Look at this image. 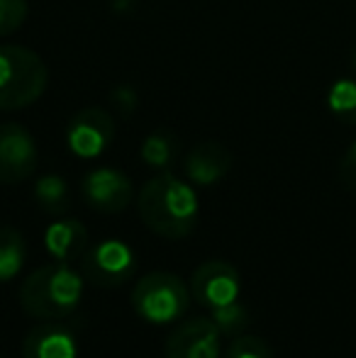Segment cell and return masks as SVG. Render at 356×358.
I'll use <instances>...</instances> for the list:
<instances>
[{
    "instance_id": "cell-1",
    "label": "cell",
    "mask_w": 356,
    "mask_h": 358,
    "mask_svg": "<svg viewBox=\"0 0 356 358\" xmlns=\"http://www.w3.org/2000/svg\"><path fill=\"white\" fill-rule=\"evenodd\" d=\"M137 208L144 224L164 239H183L198 224V195L169 171L144 183Z\"/></svg>"
},
{
    "instance_id": "cell-2",
    "label": "cell",
    "mask_w": 356,
    "mask_h": 358,
    "mask_svg": "<svg viewBox=\"0 0 356 358\" xmlns=\"http://www.w3.org/2000/svg\"><path fill=\"white\" fill-rule=\"evenodd\" d=\"M83 295V278L71 264L37 268L20 287V305L34 320H64L76 312Z\"/></svg>"
},
{
    "instance_id": "cell-3",
    "label": "cell",
    "mask_w": 356,
    "mask_h": 358,
    "mask_svg": "<svg viewBox=\"0 0 356 358\" xmlns=\"http://www.w3.org/2000/svg\"><path fill=\"white\" fill-rule=\"evenodd\" d=\"M49 83L47 64L37 52L20 44L0 47V113L37 103Z\"/></svg>"
},
{
    "instance_id": "cell-4",
    "label": "cell",
    "mask_w": 356,
    "mask_h": 358,
    "mask_svg": "<svg viewBox=\"0 0 356 358\" xmlns=\"http://www.w3.org/2000/svg\"><path fill=\"white\" fill-rule=\"evenodd\" d=\"M132 305L144 322L169 324L188 312L190 287L178 275L166 273V271H154L134 285Z\"/></svg>"
},
{
    "instance_id": "cell-5",
    "label": "cell",
    "mask_w": 356,
    "mask_h": 358,
    "mask_svg": "<svg viewBox=\"0 0 356 358\" xmlns=\"http://www.w3.org/2000/svg\"><path fill=\"white\" fill-rule=\"evenodd\" d=\"M134 268H137V259L132 249L118 239L100 241L81 256V271L86 280L105 290L127 283L134 275Z\"/></svg>"
},
{
    "instance_id": "cell-6",
    "label": "cell",
    "mask_w": 356,
    "mask_h": 358,
    "mask_svg": "<svg viewBox=\"0 0 356 358\" xmlns=\"http://www.w3.org/2000/svg\"><path fill=\"white\" fill-rule=\"evenodd\" d=\"M39 151L34 137L17 122L0 124V183L15 185L37 171Z\"/></svg>"
},
{
    "instance_id": "cell-7",
    "label": "cell",
    "mask_w": 356,
    "mask_h": 358,
    "mask_svg": "<svg viewBox=\"0 0 356 358\" xmlns=\"http://www.w3.org/2000/svg\"><path fill=\"white\" fill-rule=\"evenodd\" d=\"M115 142V120L100 108H86L71 117L66 127V144L78 159H95Z\"/></svg>"
},
{
    "instance_id": "cell-8",
    "label": "cell",
    "mask_w": 356,
    "mask_h": 358,
    "mask_svg": "<svg viewBox=\"0 0 356 358\" xmlns=\"http://www.w3.org/2000/svg\"><path fill=\"white\" fill-rule=\"evenodd\" d=\"M81 195L93 210L103 215H115L129 208L134 198L132 180L118 169H95L83 176Z\"/></svg>"
},
{
    "instance_id": "cell-9",
    "label": "cell",
    "mask_w": 356,
    "mask_h": 358,
    "mask_svg": "<svg viewBox=\"0 0 356 358\" xmlns=\"http://www.w3.org/2000/svg\"><path fill=\"white\" fill-rule=\"evenodd\" d=\"M195 302L205 307H222L239 297V271L227 261H208L198 266L190 278Z\"/></svg>"
},
{
    "instance_id": "cell-10",
    "label": "cell",
    "mask_w": 356,
    "mask_h": 358,
    "mask_svg": "<svg viewBox=\"0 0 356 358\" xmlns=\"http://www.w3.org/2000/svg\"><path fill=\"white\" fill-rule=\"evenodd\" d=\"M166 358H220V329L208 317L178 324L166 339Z\"/></svg>"
},
{
    "instance_id": "cell-11",
    "label": "cell",
    "mask_w": 356,
    "mask_h": 358,
    "mask_svg": "<svg viewBox=\"0 0 356 358\" xmlns=\"http://www.w3.org/2000/svg\"><path fill=\"white\" fill-rule=\"evenodd\" d=\"M232 151L225 144L210 139V142H200L198 146H193V151L185 156L183 169L188 180H193L195 185H213L232 171Z\"/></svg>"
},
{
    "instance_id": "cell-12",
    "label": "cell",
    "mask_w": 356,
    "mask_h": 358,
    "mask_svg": "<svg viewBox=\"0 0 356 358\" xmlns=\"http://www.w3.org/2000/svg\"><path fill=\"white\" fill-rule=\"evenodd\" d=\"M78 346L71 329L62 324H39L22 341V358H76Z\"/></svg>"
},
{
    "instance_id": "cell-13",
    "label": "cell",
    "mask_w": 356,
    "mask_h": 358,
    "mask_svg": "<svg viewBox=\"0 0 356 358\" xmlns=\"http://www.w3.org/2000/svg\"><path fill=\"white\" fill-rule=\"evenodd\" d=\"M47 251L59 264H73L81 259L88 249V229L78 220H62L54 222L44 234Z\"/></svg>"
},
{
    "instance_id": "cell-14",
    "label": "cell",
    "mask_w": 356,
    "mask_h": 358,
    "mask_svg": "<svg viewBox=\"0 0 356 358\" xmlns=\"http://www.w3.org/2000/svg\"><path fill=\"white\" fill-rule=\"evenodd\" d=\"M27 259L24 236L13 227H0V283L13 280Z\"/></svg>"
},
{
    "instance_id": "cell-15",
    "label": "cell",
    "mask_w": 356,
    "mask_h": 358,
    "mask_svg": "<svg viewBox=\"0 0 356 358\" xmlns=\"http://www.w3.org/2000/svg\"><path fill=\"white\" fill-rule=\"evenodd\" d=\"M34 198L42 205L44 213L49 215H64L71 208V195H69V185L62 176H42L34 185Z\"/></svg>"
},
{
    "instance_id": "cell-16",
    "label": "cell",
    "mask_w": 356,
    "mask_h": 358,
    "mask_svg": "<svg viewBox=\"0 0 356 358\" xmlns=\"http://www.w3.org/2000/svg\"><path fill=\"white\" fill-rule=\"evenodd\" d=\"M176 154H178V139L169 129H157V132H152L142 142V159L152 169L166 171L173 164Z\"/></svg>"
},
{
    "instance_id": "cell-17",
    "label": "cell",
    "mask_w": 356,
    "mask_h": 358,
    "mask_svg": "<svg viewBox=\"0 0 356 358\" xmlns=\"http://www.w3.org/2000/svg\"><path fill=\"white\" fill-rule=\"evenodd\" d=\"M327 108L339 122L356 124V80L339 78L327 90Z\"/></svg>"
},
{
    "instance_id": "cell-18",
    "label": "cell",
    "mask_w": 356,
    "mask_h": 358,
    "mask_svg": "<svg viewBox=\"0 0 356 358\" xmlns=\"http://www.w3.org/2000/svg\"><path fill=\"white\" fill-rule=\"evenodd\" d=\"M210 320L215 322V327L220 329V334L239 336L249 324V310L242 305V302L234 300V302H229V305L215 307Z\"/></svg>"
},
{
    "instance_id": "cell-19",
    "label": "cell",
    "mask_w": 356,
    "mask_h": 358,
    "mask_svg": "<svg viewBox=\"0 0 356 358\" xmlns=\"http://www.w3.org/2000/svg\"><path fill=\"white\" fill-rule=\"evenodd\" d=\"M27 0H0V37L17 32L27 20Z\"/></svg>"
},
{
    "instance_id": "cell-20",
    "label": "cell",
    "mask_w": 356,
    "mask_h": 358,
    "mask_svg": "<svg viewBox=\"0 0 356 358\" xmlns=\"http://www.w3.org/2000/svg\"><path fill=\"white\" fill-rule=\"evenodd\" d=\"M227 358H273V354L262 336H239L229 344Z\"/></svg>"
},
{
    "instance_id": "cell-21",
    "label": "cell",
    "mask_w": 356,
    "mask_h": 358,
    "mask_svg": "<svg viewBox=\"0 0 356 358\" xmlns=\"http://www.w3.org/2000/svg\"><path fill=\"white\" fill-rule=\"evenodd\" d=\"M337 176H339V183H342L344 188L356 193V142L349 146V149L342 154V159H339Z\"/></svg>"
},
{
    "instance_id": "cell-22",
    "label": "cell",
    "mask_w": 356,
    "mask_h": 358,
    "mask_svg": "<svg viewBox=\"0 0 356 358\" xmlns=\"http://www.w3.org/2000/svg\"><path fill=\"white\" fill-rule=\"evenodd\" d=\"M113 103L120 108L122 117H129V115L137 110V93H134L129 85H120V88L113 90Z\"/></svg>"
},
{
    "instance_id": "cell-23",
    "label": "cell",
    "mask_w": 356,
    "mask_h": 358,
    "mask_svg": "<svg viewBox=\"0 0 356 358\" xmlns=\"http://www.w3.org/2000/svg\"><path fill=\"white\" fill-rule=\"evenodd\" d=\"M354 69H356V52H354Z\"/></svg>"
}]
</instances>
